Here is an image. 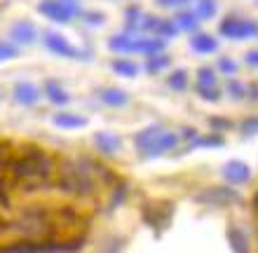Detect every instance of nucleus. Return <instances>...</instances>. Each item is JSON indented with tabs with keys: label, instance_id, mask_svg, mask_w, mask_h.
I'll list each match as a JSON object with an SVG mask.
<instances>
[{
	"label": "nucleus",
	"instance_id": "obj_1",
	"mask_svg": "<svg viewBox=\"0 0 258 253\" xmlns=\"http://www.w3.org/2000/svg\"><path fill=\"white\" fill-rule=\"evenodd\" d=\"M136 148L141 150L143 157H160L162 152L174 150L178 143V136L174 131L162 129L160 124H150L146 129H141L134 136Z\"/></svg>",
	"mask_w": 258,
	"mask_h": 253
},
{
	"label": "nucleus",
	"instance_id": "obj_2",
	"mask_svg": "<svg viewBox=\"0 0 258 253\" xmlns=\"http://www.w3.org/2000/svg\"><path fill=\"white\" fill-rule=\"evenodd\" d=\"M164 45L162 38H157V40H132V38H124V35H117V38H110L108 47L113 52H141V54H153L155 56L157 52H162Z\"/></svg>",
	"mask_w": 258,
	"mask_h": 253
},
{
	"label": "nucleus",
	"instance_id": "obj_3",
	"mask_svg": "<svg viewBox=\"0 0 258 253\" xmlns=\"http://www.w3.org/2000/svg\"><path fill=\"white\" fill-rule=\"evenodd\" d=\"M38 12L45 14L47 19L56 21V24H66L80 12V7L73 0H40L38 3Z\"/></svg>",
	"mask_w": 258,
	"mask_h": 253
},
{
	"label": "nucleus",
	"instance_id": "obj_4",
	"mask_svg": "<svg viewBox=\"0 0 258 253\" xmlns=\"http://www.w3.org/2000/svg\"><path fill=\"white\" fill-rule=\"evenodd\" d=\"M218 33L228 40H246L258 35V24L251 19H225L218 26Z\"/></svg>",
	"mask_w": 258,
	"mask_h": 253
},
{
	"label": "nucleus",
	"instance_id": "obj_5",
	"mask_svg": "<svg viewBox=\"0 0 258 253\" xmlns=\"http://www.w3.org/2000/svg\"><path fill=\"white\" fill-rule=\"evenodd\" d=\"M42 40H45V47H47L49 52H54V54H59V56H66V59H82V56H85L80 49H75L61 33H54V31H45Z\"/></svg>",
	"mask_w": 258,
	"mask_h": 253
},
{
	"label": "nucleus",
	"instance_id": "obj_6",
	"mask_svg": "<svg viewBox=\"0 0 258 253\" xmlns=\"http://www.w3.org/2000/svg\"><path fill=\"white\" fill-rule=\"evenodd\" d=\"M10 38H12V45H33L38 38V31L31 21H17L10 28Z\"/></svg>",
	"mask_w": 258,
	"mask_h": 253
},
{
	"label": "nucleus",
	"instance_id": "obj_7",
	"mask_svg": "<svg viewBox=\"0 0 258 253\" xmlns=\"http://www.w3.org/2000/svg\"><path fill=\"white\" fill-rule=\"evenodd\" d=\"M223 176H225L228 183L242 185V183H246V181L251 178V169H249V164L239 162V159H230V162L223 166Z\"/></svg>",
	"mask_w": 258,
	"mask_h": 253
},
{
	"label": "nucleus",
	"instance_id": "obj_8",
	"mask_svg": "<svg viewBox=\"0 0 258 253\" xmlns=\"http://www.w3.org/2000/svg\"><path fill=\"white\" fill-rule=\"evenodd\" d=\"M40 99V89L35 87L33 82H26V80H19L14 85V101L19 106H33Z\"/></svg>",
	"mask_w": 258,
	"mask_h": 253
},
{
	"label": "nucleus",
	"instance_id": "obj_9",
	"mask_svg": "<svg viewBox=\"0 0 258 253\" xmlns=\"http://www.w3.org/2000/svg\"><path fill=\"white\" fill-rule=\"evenodd\" d=\"M99 99L106 106H113V108H122L129 103V94L120 87H101L99 89Z\"/></svg>",
	"mask_w": 258,
	"mask_h": 253
},
{
	"label": "nucleus",
	"instance_id": "obj_10",
	"mask_svg": "<svg viewBox=\"0 0 258 253\" xmlns=\"http://www.w3.org/2000/svg\"><path fill=\"white\" fill-rule=\"evenodd\" d=\"M52 122H54V127H59V129H85L89 124V120L78 115V113H56V115L52 117Z\"/></svg>",
	"mask_w": 258,
	"mask_h": 253
},
{
	"label": "nucleus",
	"instance_id": "obj_11",
	"mask_svg": "<svg viewBox=\"0 0 258 253\" xmlns=\"http://www.w3.org/2000/svg\"><path fill=\"white\" fill-rule=\"evenodd\" d=\"M94 145L103 152V155H115V152H120V148H122L120 138H117L115 134H108V131H96Z\"/></svg>",
	"mask_w": 258,
	"mask_h": 253
},
{
	"label": "nucleus",
	"instance_id": "obj_12",
	"mask_svg": "<svg viewBox=\"0 0 258 253\" xmlns=\"http://www.w3.org/2000/svg\"><path fill=\"white\" fill-rule=\"evenodd\" d=\"M190 47H192V52H197V54H214L218 49V42L214 40L211 35L200 33L190 40Z\"/></svg>",
	"mask_w": 258,
	"mask_h": 253
},
{
	"label": "nucleus",
	"instance_id": "obj_13",
	"mask_svg": "<svg viewBox=\"0 0 258 253\" xmlns=\"http://www.w3.org/2000/svg\"><path fill=\"white\" fill-rule=\"evenodd\" d=\"M45 94H47V99L54 103V106H66V103L71 101V99H68V92L56 82V80H47V82H45Z\"/></svg>",
	"mask_w": 258,
	"mask_h": 253
},
{
	"label": "nucleus",
	"instance_id": "obj_14",
	"mask_svg": "<svg viewBox=\"0 0 258 253\" xmlns=\"http://www.w3.org/2000/svg\"><path fill=\"white\" fill-rule=\"evenodd\" d=\"M228 244L232 246V253H249V241L239 227H228Z\"/></svg>",
	"mask_w": 258,
	"mask_h": 253
},
{
	"label": "nucleus",
	"instance_id": "obj_15",
	"mask_svg": "<svg viewBox=\"0 0 258 253\" xmlns=\"http://www.w3.org/2000/svg\"><path fill=\"white\" fill-rule=\"evenodd\" d=\"M113 73H117V75L122 77H136L139 75V68H136L134 61H127V59H117V61H113Z\"/></svg>",
	"mask_w": 258,
	"mask_h": 253
},
{
	"label": "nucleus",
	"instance_id": "obj_16",
	"mask_svg": "<svg viewBox=\"0 0 258 253\" xmlns=\"http://www.w3.org/2000/svg\"><path fill=\"white\" fill-rule=\"evenodd\" d=\"M216 0H200L195 7V17L197 19H211V17H216Z\"/></svg>",
	"mask_w": 258,
	"mask_h": 253
},
{
	"label": "nucleus",
	"instance_id": "obj_17",
	"mask_svg": "<svg viewBox=\"0 0 258 253\" xmlns=\"http://www.w3.org/2000/svg\"><path fill=\"white\" fill-rule=\"evenodd\" d=\"M197 85L200 87H216V73L209 66H202L197 70Z\"/></svg>",
	"mask_w": 258,
	"mask_h": 253
},
{
	"label": "nucleus",
	"instance_id": "obj_18",
	"mask_svg": "<svg viewBox=\"0 0 258 253\" xmlns=\"http://www.w3.org/2000/svg\"><path fill=\"white\" fill-rule=\"evenodd\" d=\"M197 17H195V12H181L176 17V24H178V28H183V31H195L197 28Z\"/></svg>",
	"mask_w": 258,
	"mask_h": 253
},
{
	"label": "nucleus",
	"instance_id": "obj_19",
	"mask_svg": "<svg viewBox=\"0 0 258 253\" xmlns=\"http://www.w3.org/2000/svg\"><path fill=\"white\" fill-rule=\"evenodd\" d=\"M167 85H169L171 89H178V92H181V89L188 87V73H185V70H174L169 75V80H167Z\"/></svg>",
	"mask_w": 258,
	"mask_h": 253
},
{
	"label": "nucleus",
	"instance_id": "obj_20",
	"mask_svg": "<svg viewBox=\"0 0 258 253\" xmlns=\"http://www.w3.org/2000/svg\"><path fill=\"white\" fill-rule=\"evenodd\" d=\"M225 92L235 99V101H239V99H244L246 96V87L242 82H237V80H228V85H225Z\"/></svg>",
	"mask_w": 258,
	"mask_h": 253
},
{
	"label": "nucleus",
	"instance_id": "obj_21",
	"mask_svg": "<svg viewBox=\"0 0 258 253\" xmlns=\"http://www.w3.org/2000/svg\"><path fill=\"white\" fill-rule=\"evenodd\" d=\"M169 61H171L169 56H153V59L146 63V70H148V73H160L162 68L169 66Z\"/></svg>",
	"mask_w": 258,
	"mask_h": 253
},
{
	"label": "nucleus",
	"instance_id": "obj_22",
	"mask_svg": "<svg viewBox=\"0 0 258 253\" xmlns=\"http://www.w3.org/2000/svg\"><path fill=\"white\" fill-rule=\"evenodd\" d=\"M19 56V49L12 42H0V61H10V59H17Z\"/></svg>",
	"mask_w": 258,
	"mask_h": 253
},
{
	"label": "nucleus",
	"instance_id": "obj_23",
	"mask_svg": "<svg viewBox=\"0 0 258 253\" xmlns=\"http://www.w3.org/2000/svg\"><path fill=\"white\" fill-rule=\"evenodd\" d=\"M195 92H197V94H200V96H202L204 101H211V103H214V101H218V99H221V92H218L216 87H200V85H197V87H195Z\"/></svg>",
	"mask_w": 258,
	"mask_h": 253
},
{
	"label": "nucleus",
	"instance_id": "obj_24",
	"mask_svg": "<svg viewBox=\"0 0 258 253\" xmlns=\"http://www.w3.org/2000/svg\"><path fill=\"white\" fill-rule=\"evenodd\" d=\"M155 33L164 35V38H174V35L178 33V28L174 26L171 21H160V24H157V28H155Z\"/></svg>",
	"mask_w": 258,
	"mask_h": 253
},
{
	"label": "nucleus",
	"instance_id": "obj_25",
	"mask_svg": "<svg viewBox=\"0 0 258 253\" xmlns=\"http://www.w3.org/2000/svg\"><path fill=\"white\" fill-rule=\"evenodd\" d=\"M239 129L244 131L246 136H253V134H258V117H246L244 122L239 124Z\"/></svg>",
	"mask_w": 258,
	"mask_h": 253
},
{
	"label": "nucleus",
	"instance_id": "obj_26",
	"mask_svg": "<svg viewBox=\"0 0 258 253\" xmlns=\"http://www.w3.org/2000/svg\"><path fill=\"white\" fill-rule=\"evenodd\" d=\"M218 68L223 70L225 75H235V73H237V63L232 61V59H228V56H223V59L218 61Z\"/></svg>",
	"mask_w": 258,
	"mask_h": 253
},
{
	"label": "nucleus",
	"instance_id": "obj_27",
	"mask_svg": "<svg viewBox=\"0 0 258 253\" xmlns=\"http://www.w3.org/2000/svg\"><path fill=\"white\" fill-rule=\"evenodd\" d=\"M195 145H209V148H218V145H223V138L214 134L209 138H195Z\"/></svg>",
	"mask_w": 258,
	"mask_h": 253
},
{
	"label": "nucleus",
	"instance_id": "obj_28",
	"mask_svg": "<svg viewBox=\"0 0 258 253\" xmlns=\"http://www.w3.org/2000/svg\"><path fill=\"white\" fill-rule=\"evenodd\" d=\"M85 19H87L89 24H94V26H101L103 21H106V17H103L101 12H87L85 14Z\"/></svg>",
	"mask_w": 258,
	"mask_h": 253
},
{
	"label": "nucleus",
	"instance_id": "obj_29",
	"mask_svg": "<svg viewBox=\"0 0 258 253\" xmlns=\"http://www.w3.org/2000/svg\"><path fill=\"white\" fill-rule=\"evenodd\" d=\"M183 3H190V0H157V5L162 7H176V5H183Z\"/></svg>",
	"mask_w": 258,
	"mask_h": 253
},
{
	"label": "nucleus",
	"instance_id": "obj_30",
	"mask_svg": "<svg viewBox=\"0 0 258 253\" xmlns=\"http://www.w3.org/2000/svg\"><path fill=\"white\" fill-rule=\"evenodd\" d=\"M246 61H249V66L258 68V49H253V52H249V54H246Z\"/></svg>",
	"mask_w": 258,
	"mask_h": 253
},
{
	"label": "nucleus",
	"instance_id": "obj_31",
	"mask_svg": "<svg viewBox=\"0 0 258 253\" xmlns=\"http://www.w3.org/2000/svg\"><path fill=\"white\" fill-rule=\"evenodd\" d=\"M251 94L253 96V101H258V87L256 85H251V87H246V96Z\"/></svg>",
	"mask_w": 258,
	"mask_h": 253
},
{
	"label": "nucleus",
	"instance_id": "obj_32",
	"mask_svg": "<svg viewBox=\"0 0 258 253\" xmlns=\"http://www.w3.org/2000/svg\"><path fill=\"white\" fill-rule=\"evenodd\" d=\"M211 124H214V127H223V129L230 127V122H225V120H211Z\"/></svg>",
	"mask_w": 258,
	"mask_h": 253
},
{
	"label": "nucleus",
	"instance_id": "obj_33",
	"mask_svg": "<svg viewBox=\"0 0 258 253\" xmlns=\"http://www.w3.org/2000/svg\"><path fill=\"white\" fill-rule=\"evenodd\" d=\"M0 99H3V89H0Z\"/></svg>",
	"mask_w": 258,
	"mask_h": 253
}]
</instances>
